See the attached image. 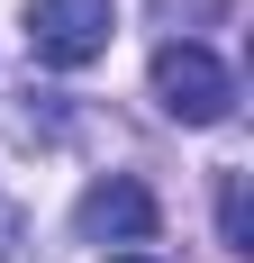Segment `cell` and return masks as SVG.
Wrapping results in <instances>:
<instances>
[{
	"mask_svg": "<svg viewBox=\"0 0 254 263\" xmlns=\"http://www.w3.org/2000/svg\"><path fill=\"white\" fill-rule=\"evenodd\" d=\"M154 100H164V118H182V127H218V118H236V73L209 46L173 36V46H154Z\"/></svg>",
	"mask_w": 254,
	"mask_h": 263,
	"instance_id": "obj_1",
	"label": "cell"
},
{
	"mask_svg": "<svg viewBox=\"0 0 254 263\" xmlns=\"http://www.w3.org/2000/svg\"><path fill=\"white\" fill-rule=\"evenodd\" d=\"M109 36H118V0H27V46H37V64H55V73L100 64Z\"/></svg>",
	"mask_w": 254,
	"mask_h": 263,
	"instance_id": "obj_2",
	"label": "cell"
},
{
	"mask_svg": "<svg viewBox=\"0 0 254 263\" xmlns=\"http://www.w3.org/2000/svg\"><path fill=\"white\" fill-rule=\"evenodd\" d=\"M73 218H82V236H91V245H146L154 227H164V209H154V191H146V182H127V173L91 182Z\"/></svg>",
	"mask_w": 254,
	"mask_h": 263,
	"instance_id": "obj_3",
	"label": "cell"
},
{
	"mask_svg": "<svg viewBox=\"0 0 254 263\" xmlns=\"http://www.w3.org/2000/svg\"><path fill=\"white\" fill-rule=\"evenodd\" d=\"M218 236L236 254H254V218H245V173H218Z\"/></svg>",
	"mask_w": 254,
	"mask_h": 263,
	"instance_id": "obj_4",
	"label": "cell"
},
{
	"mask_svg": "<svg viewBox=\"0 0 254 263\" xmlns=\"http://www.w3.org/2000/svg\"><path fill=\"white\" fill-rule=\"evenodd\" d=\"M154 18H227V0H154Z\"/></svg>",
	"mask_w": 254,
	"mask_h": 263,
	"instance_id": "obj_5",
	"label": "cell"
},
{
	"mask_svg": "<svg viewBox=\"0 0 254 263\" xmlns=\"http://www.w3.org/2000/svg\"><path fill=\"white\" fill-rule=\"evenodd\" d=\"M109 263H154V254H136V245H127V254H109Z\"/></svg>",
	"mask_w": 254,
	"mask_h": 263,
	"instance_id": "obj_6",
	"label": "cell"
}]
</instances>
